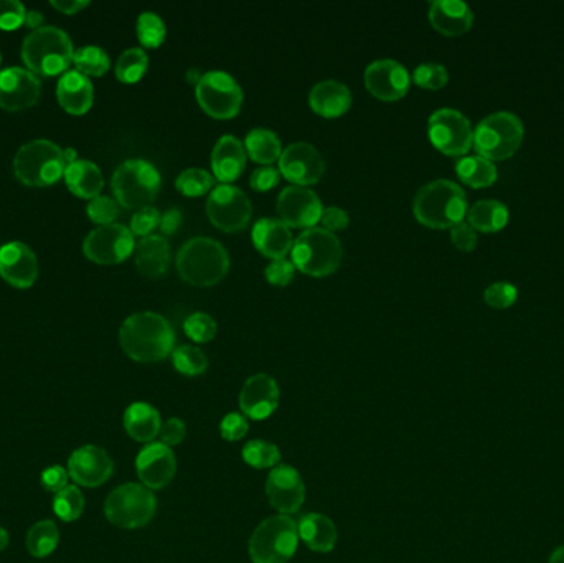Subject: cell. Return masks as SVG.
<instances>
[{"instance_id":"cell-49","label":"cell","mask_w":564,"mask_h":563,"mask_svg":"<svg viewBox=\"0 0 564 563\" xmlns=\"http://www.w3.org/2000/svg\"><path fill=\"white\" fill-rule=\"evenodd\" d=\"M160 223V213L156 207H144V209L137 210L131 220L132 235H139V237H149Z\"/></svg>"},{"instance_id":"cell-13","label":"cell","mask_w":564,"mask_h":563,"mask_svg":"<svg viewBox=\"0 0 564 563\" xmlns=\"http://www.w3.org/2000/svg\"><path fill=\"white\" fill-rule=\"evenodd\" d=\"M208 218L223 232H240L250 223L253 209L248 195L235 185L221 184L207 202Z\"/></svg>"},{"instance_id":"cell-34","label":"cell","mask_w":564,"mask_h":563,"mask_svg":"<svg viewBox=\"0 0 564 563\" xmlns=\"http://www.w3.org/2000/svg\"><path fill=\"white\" fill-rule=\"evenodd\" d=\"M457 177L472 189H485L495 184L497 167L480 156L462 157L456 164Z\"/></svg>"},{"instance_id":"cell-26","label":"cell","mask_w":564,"mask_h":563,"mask_svg":"<svg viewBox=\"0 0 564 563\" xmlns=\"http://www.w3.org/2000/svg\"><path fill=\"white\" fill-rule=\"evenodd\" d=\"M246 167V149L235 136H223L212 152L213 174L223 184H230L243 174Z\"/></svg>"},{"instance_id":"cell-27","label":"cell","mask_w":564,"mask_h":563,"mask_svg":"<svg viewBox=\"0 0 564 563\" xmlns=\"http://www.w3.org/2000/svg\"><path fill=\"white\" fill-rule=\"evenodd\" d=\"M309 103L315 113L324 118H337L352 106V93L348 86L337 80L320 81L312 88Z\"/></svg>"},{"instance_id":"cell-61","label":"cell","mask_w":564,"mask_h":563,"mask_svg":"<svg viewBox=\"0 0 564 563\" xmlns=\"http://www.w3.org/2000/svg\"><path fill=\"white\" fill-rule=\"evenodd\" d=\"M7 545H9V534H7V530L0 527V552L7 549Z\"/></svg>"},{"instance_id":"cell-3","label":"cell","mask_w":564,"mask_h":563,"mask_svg":"<svg viewBox=\"0 0 564 563\" xmlns=\"http://www.w3.org/2000/svg\"><path fill=\"white\" fill-rule=\"evenodd\" d=\"M230 270V255L217 240L195 237L180 248L177 271L180 278L193 286H212Z\"/></svg>"},{"instance_id":"cell-17","label":"cell","mask_w":564,"mask_h":563,"mask_svg":"<svg viewBox=\"0 0 564 563\" xmlns=\"http://www.w3.org/2000/svg\"><path fill=\"white\" fill-rule=\"evenodd\" d=\"M266 496L271 506L282 516L294 514L306 501V486L301 474L289 464H278L266 481Z\"/></svg>"},{"instance_id":"cell-40","label":"cell","mask_w":564,"mask_h":563,"mask_svg":"<svg viewBox=\"0 0 564 563\" xmlns=\"http://www.w3.org/2000/svg\"><path fill=\"white\" fill-rule=\"evenodd\" d=\"M243 459L256 469L276 468L281 461L278 446L264 440H253L243 448Z\"/></svg>"},{"instance_id":"cell-21","label":"cell","mask_w":564,"mask_h":563,"mask_svg":"<svg viewBox=\"0 0 564 563\" xmlns=\"http://www.w3.org/2000/svg\"><path fill=\"white\" fill-rule=\"evenodd\" d=\"M137 476L149 489H162L174 479L177 461L169 446L149 443L136 459Z\"/></svg>"},{"instance_id":"cell-10","label":"cell","mask_w":564,"mask_h":563,"mask_svg":"<svg viewBox=\"0 0 564 563\" xmlns=\"http://www.w3.org/2000/svg\"><path fill=\"white\" fill-rule=\"evenodd\" d=\"M156 496L144 484L127 483L114 489L104 502V516L121 529H139L156 514Z\"/></svg>"},{"instance_id":"cell-59","label":"cell","mask_w":564,"mask_h":563,"mask_svg":"<svg viewBox=\"0 0 564 563\" xmlns=\"http://www.w3.org/2000/svg\"><path fill=\"white\" fill-rule=\"evenodd\" d=\"M42 22L43 17L40 12H35V10H32V12H27V15H25V25H27V27H30V29H40Z\"/></svg>"},{"instance_id":"cell-7","label":"cell","mask_w":564,"mask_h":563,"mask_svg":"<svg viewBox=\"0 0 564 563\" xmlns=\"http://www.w3.org/2000/svg\"><path fill=\"white\" fill-rule=\"evenodd\" d=\"M525 136L517 114L500 111L480 121L474 131V147L487 161H507L520 149Z\"/></svg>"},{"instance_id":"cell-22","label":"cell","mask_w":564,"mask_h":563,"mask_svg":"<svg viewBox=\"0 0 564 563\" xmlns=\"http://www.w3.org/2000/svg\"><path fill=\"white\" fill-rule=\"evenodd\" d=\"M279 405V387L269 375H253L240 393V408L246 417L261 422L271 417Z\"/></svg>"},{"instance_id":"cell-35","label":"cell","mask_w":564,"mask_h":563,"mask_svg":"<svg viewBox=\"0 0 564 563\" xmlns=\"http://www.w3.org/2000/svg\"><path fill=\"white\" fill-rule=\"evenodd\" d=\"M245 149L251 159L259 164H273L282 154L281 141L271 129H253L246 136Z\"/></svg>"},{"instance_id":"cell-39","label":"cell","mask_w":564,"mask_h":563,"mask_svg":"<svg viewBox=\"0 0 564 563\" xmlns=\"http://www.w3.org/2000/svg\"><path fill=\"white\" fill-rule=\"evenodd\" d=\"M76 71L81 75L103 76L111 67L108 53L99 47H83L76 50L73 55Z\"/></svg>"},{"instance_id":"cell-62","label":"cell","mask_w":564,"mask_h":563,"mask_svg":"<svg viewBox=\"0 0 564 563\" xmlns=\"http://www.w3.org/2000/svg\"><path fill=\"white\" fill-rule=\"evenodd\" d=\"M187 78H188V81H195V83H197V85H198V81H200V78H202V75H200V73H198V70H192V71H188Z\"/></svg>"},{"instance_id":"cell-19","label":"cell","mask_w":564,"mask_h":563,"mask_svg":"<svg viewBox=\"0 0 564 563\" xmlns=\"http://www.w3.org/2000/svg\"><path fill=\"white\" fill-rule=\"evenodd\" d=\"M409 83L411 78L405 65L395 60H376L365 70V85L380 100H400L408 93Z\"/></svg>"},{"instance_id":"cell-55","label":"cell","mask_w":564,"mask_h":563,"mask_svg":"<svg viewBox=\"0 0 564 563\" xmlns=\"http://www.w3.org/2000/svg\"><path fill=\"white\" fill-rule=\"evenodd\" d=\"M68 478H70V474L66 473L65 468L50 466L43 471L40 481H42V486L47 489L48 493L57 494L68 486Z\"/></svg>"},{"instance_id":"cell-43","label":"cell","mask_w":564,"mask_h":563,"mask_svg":"<svg viewBox=\"0 0 564 563\" xmlns=\"http://www.w3.org/2000/svg\"><path fill=\"white\" fill-rule=\"evenodd\" d=\"M167 35L164 20L154 12H144L137 19V37L139 42L147 48H157L162 45Z\"/></svg>"},{"instance_id":"cell-23","label":"cell","mask_w":564,"mask_h":563,"mask_svg":"<svg viewBox=\"0 0 564 563\" xmlns=\"http://www.w3.org/2000/svg\"><path fill=\"white\" fill-rule=\"evenodd\" d=\"M0 276L15 288H30L38 278V260L25 243H7L0 248Z\"/></svg>"},{"instance_id":"cell-32","label":"cell","mask_w":564,"mask_h":563,"mask_svg":"<svg viewBox=\"0 0 564 563\" xmlns=\"http://www.w3.org/2000/svg\"><path fill=\"white\" fill-rule=\"evenodd\" d=\"M65 180L68 189L81 199L93 200L94 197H98L104 185L103 174L99 171V167L93 162L80 161V159L66 167Z\"/></svg>"},{"instance_id":"cell-31","label":"cell","mask_w":564,"mask_h":563,"mask_svg":"<svg viewBox=\"0 0 564 563\" xmlns=\"http://www.w3.org/2000/svg\"><path fill=\"white\" fill-rule=\"evenodd\" d=\"M297 532L309 549L314 552H330L337 544V529L329 517L322 514H307L297 524Z\"/></svg>"},{"instance_id":"cell-50","label":"cell","mask_w":564,"mask_h":563,"mask_svg":"<svg viewBox=\"0 0 564 563\" xmlns=\"http://www.w3.org/2000/svg\"><path fill=\"white\" fill-rule=\"evenodd\" d=\"M248 422L246 418L240 413H228L223 420H221L220 431L221 436L226 441H238L248 433Z\"/></svg>"},{"instance_id":"cell-47","label":"cell","mask_w":564,"mask_h":563,"mask_svg":"<svg viewBox=\"0 0 564 563\" xmlns=\"http://www.w3.org/2000/svg\"><path fill=\"white\" fill-rule=\"evenodd\" d=\"M484 299L490 308H512L513 304L517 303L518 289L510 283H494L485 289Z\"/></svg>"},{"instance_id":"cell-57","label":"cell","mask_w":564,"mask_h":563,"mask_svg":"<svg viewBox=\"0 0 564 563\" xmlns=\"http://www.w3.org/2000/svg\"><path fill=\"white\" fill-rule=\"evenodd\" d=\"M182 225V212L179 209H169L160 215L159 228L164 235H172Z\"/></svg>"},{"instance_id":"cell-6","label":"cell","mask_w":564,"mask_h":563,"mask_svg":"<svg viewBox=\"0 0 564 563\" xmlns=\"http://www.w3.org/2000/svg\"><path fill=\"white\" fill-rule=\"evenodd\" d=\"M292 263L306 275H332L344 256L339 238L325 228H309L297 238L291 250Z\"/></svg>"},{"instance_id":"cell-11","label":"cell","mask_w":564,"mask_h":563,"mask_svg":"<svg viewBox=\"0 0 564 563\" xmlns=\"http://www.w3.org/2000/svg\"><path fill=\"white\" fill-rule=\"evenodd\" d=\"M197 100L213 118L230 119L240 113L243 90L225 71H208L198 81Z\"/></svg>"},{"instance_id":"cell-52","label":"cell","mask_w":564,"mask_h":563,"mask_svg":"<svg viewBox=\"0 0 564 563\" xmlns=\"http://www.w3.org/2000/svg\"><path fill=\"white\" fill-rule=\"evenodd\" d=\"M451 240L457 250L470 253L477 247V233L474 228L470 227L469 223H457L456 227L451 228Z\"/></svg>"},{"instance_id":"cell-51","label":"cell","mask_w":564,"mask_h":563,"mask_svg":"<svg viewBox=\"0 0 564 563\" xmlns=\"http://www.w3.org/2000/svg\"><path fill=\"white\" fill-rule=\"evenodd\" d=\"M294 270H296V266H294L292 261L281 258V260H274L273 263L266 268L264 276H266V280L271 284L286 286V284L292 280Z\"/></svg>"},{"instance_id":"cell-20","label":"cell","mask_w":564,"mask_h":563,"mask_svg":"<svg viewBox=\"0 0 564 563\" xmlns=\"http://www.w3.org/2000/svg\"><path fill=\"white\" fill-rule=\"evenodd\" d=\"M42 85L37 76L24 68L0 71V106L7 111H20L37 103Z\"/></svg>"},{"instance_id":"cell-38","label":"cell","mask_w":564,"mask_h":563,"mask_svg":"<svg viewBox=\"0 0 564 563\" xmlns=\"http://www.w3.org/2000/svg\"><path fill=\"white\" fill-rule=\"evenodd\" d=\"M53 511L62 521L73 522L80 519L85 511V497L76 486H66L53 499Z\"/></svg>"},{"instance_id":"cell-45","label":"cell","mask_w":564,"mask_h":563,"mask_svg":"<svg viewBox=\"0 0 564 563\" xmlns=\"http://www.w3.org/2000/svg\"><path fill=\"white\" fill-rule=\"evenodd\" d=\"M416 85L426 90H441L449 81V73L441 63H423L413 73Z\"/></svg>"},{"instance_id":"cell-53","label":"cell","mask_w":564,"mask_h":563,"mask_svg":"<svg viewBox=\"0 0 564 563\" xmlns=\"http://www.w3.org/2000/svg\"><path fill=\"white\" fill-rule=\"evenodd\" d=\"M159 435L162 445L174 448V446H179L184 441L185 435H187V428H185V423L180 418H170L160 428Z\"/></svg>"},{"instance_id":"cell-2","label":"cell","mask_w":564,"mask_h":563,"mask_svg":"<svg viewBox=\"0 0 564 563\" xmlns=\"http://www.w3.org/2000/svg\"><path fill=\"white\" fill-rule=\"evenodd\" d=\"M413 212L424 227H456L467 215L466 192L451 180H434L418 190Z\"/></svg>"},{"instance_id":"cell-24","label":"cell","mask_w":564,"mask_h":563,"mask_svg":"<svg viewBox=\"0 0 564 563\" xmlns=\"http://www.w3.org/2000/svg\"><path fill=\"white\" fill-rule=\"evenodd\" d=\"M429 22L447 37H459L472 29L474 14L461 0H436L429 7Z\"/></svg>"},{"instance_id":"cell-33","label":"cell","mask_w":564,"mask_h":563,"mask_svg":"<svg viewBox=\"0 0 564 563\" xmlns=\"http://www.w3.org/2000/svg\"><path fill=\"white\" fill-rule=\"evenodd\" d=\"M467 220L479 232H500L507 227L508 209L499 200H480L467 210Z\"/></svg>"},{"instance_id":"cell-37","label":"cell","mask_w":564,"mask_h":563,"mask_svg":"<svg viewBox=\"0 0 564 563\" xmlns=\"http://www.w3.org/2000/svg\"><path fill=\"white\" fill-rule=\"evenodd\" d=\"M149 58L142 48H129L116 63V76L123 83H137L147 71Z\"/></svg>"},{"instance_id":"cell-29","label":"cell","mask_w":564,"mask_h":563,"mask_svg":"<svg viewBox=\"0 0 564 563\" xmlns=\"http://www.w3.org/2000/svg\"><path fill=\"white\" fill-rule=\"evenodd\" d=\"M58 101L71 114H85L93 106V85L80 71H68L58 81Z\"/></svg>"},{"instance_id":"cell-44","label":"cell","mask_w":564,"mask_h":563,"mask_svg":"<svg viewBox=\"0 0 564 563\" xmlns=\"http://www.w3.org/2000/svg\"><path fill=\"white\" fill-rule=\"evenodd\" d=\"M184 331L192 341L208 342L217 336L218 326L210 314L193 313L185 319Z\"/></svg>"},{"instance_id":"cell-28","label":"cell","mask_w":564,"mask_h":563,"mask_svg":"<svg viewBox=\"0 0 564 563\" xmlns=\"http://www.w3.org/2000/svg\"><path fill=\"white\" fill-rule=\"evenodd\" d=\"M136 268L147 278H160L169 270L170 245L167 238L149 235L141 238L136 247Z\"/></svg>"},{"instance_id":"cell-30","label":"cell","mask_w":564,"mask_h":563,"mask_svg":"<svg viewBox=\"0 0 564 563\" xmlns=\"http://www.w3.org/2000/svg\"><path fill=\"white\" fill-rule=\"evenodd\" d=\"M124 428L132 440L151 443L162 428L159 412L149 403L136 402L124 413Z\"/></svg>"},{"instance_id":"cell-36","label":"cell","mask_w":564,"mask_h":563,"mask_svg":"<svg viewBox=\"0 0 564 563\" xmlns=\"http://www.w3.org/2000/svg\"><path fill=\"white\" fill-rule=\"evenodd\" d=\"M58 542H60V532H58L57 524L48 519L37 522L27 534V550L37 559L53 554Z\"/></svg>"},{"instance_id":"cell-25","label":"cell","mask_w":564,"mask_h":563,"mask_svg":"<svg viewBox=\"0 0 564 563\" xmlns=\"http://www.w3.org/2000/svg\"><path fill=\"white\" fill-rule=\"evenodd\" d=\"M251 237L254 247L273 260L284 258L294 245L291 228L281 218H261L254 225Z\"/></svg>"},{"instance_id":"cell-42","label":"cell","mask_w":564,"mask_h":563,"mask_svg":"<svg viewBox=\"0 0 564 563\" xmlns=\"http://www.w3.org/2000/svg\"><path fill=\"white\" fill-rule=\"evenodd\" d=\"M175 185L187 197H200V195L207 194L208 190L213 189L215 177L210 172L192 167V169H185L177 177Z\"/></svg>"},{"instance_id":"cell-54","label":"cell","mask_w":564,"mask_h":563,"mask_svg":"<svg viewBox=\"0 0 564 563\" xmlns=\"http://www.w3.org/2000/svg\"><path fill=\"white\" fill-rule=\"evenodd\" d=\"M279 179H281V172H279V169H276V167H259V169H256V171L251 174L250 184L254 190L266 192V190L276 187Z\"/></svg>"},{"instance_id":"cell-46","label":"cell","mask_w":564,"mask_h":563,"mask_svg":"<svg viewBox=\"0 0 564 563\" xmlns=\"http://www.w3.org/2000/svg\"><path fill=\"white\" fill-rule=\"evenodd\" d=\"M86 213H88L91 222L98 223L99 227H101V225H111V223H114V220L118 218L119 205L118 202L111 199V197L98 195V197H94L90 204H88Z\"/></svg>"},{"instance_id":"cell-9","label":"cell","mask_w":564,"mask_h":563,"mask_svg":"<svg viewBox=\"0 0 564 563\" xmlns=\"http://www.w3.org/2000/svg\"><path fill=\"white\" fill-rule=\"evenodd\" d=\"M159 190V171L144 159H129L114 172L113 192L118 204L126 209L149 207Z\"/></svg>"},{"instance_id":"cell-16","label":"cell","mask_w":564,"mask_h":563,"mask_svg":"<svg viewBox=\"0 0 564 563\" xmlns=\"http://www.w3.org/2000/svg\"><path fill=\"white\" fill-rule=\"evenodd\" d=\"M322 202L315 192L301 185H289L278 199V213L282 222L292 228H314L322 217Z\"/></svg>"},{"instance_id":"cell-63","label":"cell","mask_w":564,"mask_h":563,"mask_svg":"<svg viewBox=\"0 0 564 563\" xmlns=\"http://www.w3.org/2000/svg\"><path fill=\"white\" fill-rule=\"evenodd\" d=\"M0 62H2V57H0Z\"/></svg>"},{"instance_id":"cell-18","label":"cell","mask_w":564,"mask_h":563,"mask_svg":"<svg viewBox=\"0 0 564 563\" xmlns=\"http://www.w3.org/2000/svg\"><path fill=\"white\" fill-rule=\"evenodd\" d=\"M114 463L108 451L98 446H81L68 461L70 478L85 488H98L113 476Z\"/></svg>"},{"instance_id":"cell-15","label":"cell","mask_w":564,"mask_h":563,"mask_svg":"<svg viewBox=\"0 0 564 563\" xmlns=\"http://www.w3.org/2000/svg\"><path fill=\"white\" fill-rule=\"evenodd\" d=\"M324 171V157L309 142L289 144L279 157V172L289 182L301 187L319 182Z\"/></svg>"},{"instance_id":"cell-5","label":"cell","mask_w":564,"mask_h":563,"mask_svg":"<svg viewBox=\"0 0 564 563\" xmlns=\"http://www.w3.org/2000/svg\"><path fill=\"white\" fill-rule=\"evenodd\" d=\"M65 152L47 139H37L20 147L14 159V172L22 184L48 187L65 176Z\"/></svg>"},{"instance_id":"cell-56","label":"cell","mask_w":564,"mask_h":563,"mask_svg":"<svg viewBox=\"0 0 564 563\" xmlns=\"http://www.w3.org/2000/svg\"><path fill=\"white\" fill-rule=\"evenodd\" d=\"M320 222L324 225L325 230L339 232V230H344V228L348 227L350 218H348L347 212L344 209H340V207H327L322 212Z\"/></svg>"},{"instance_id":"cell-4","label":"cell","mask_w":564,"mask_h":563,"mask_svg":"<svg viewBox=\"0 0 564 563\" xmlns=\"http://www.w3.org/2000/svg\"><path fill=\"white\" fill-rule=\"evenodd\" d=\"M73 43L70 37L57 27H40L25 38L22 60L25 65L42 76L65 73L73 62Z\"/></svg>"},{"instance_id":"cell-1","label":"cell","mask_w":564,"mask_h":563,"mask_svg":"<svg viewBox=\"0 0 564 563\" xmlns=\"http://www.w3.org/2000/svg\"><path fill=\"white\" fill-rule=\"evenodd\" d=\"M119 342L132 360L152 364L164 360L174 352L175 332L164 316L137 313L123 322Z\"/></svg>"},{"instance_id":"cell-14","label":"cell","mask_w":564,"mask_h":563,"mask_svg":"<svg viewBox=\"0 0 564 563\" xmlns=\"http://www.w3.org/2000/svg\"><path fill=\"white\" fill-rule=\"evenodd\" d=\"M134 250H136L134 235L129 228L119 223L94 228L83 243L86 258L98 265L123 263Z\"/></svg>"},{"instance_id":"cell-60","label":"cell","mask_w":564,"mask_h":563,"mask_svg":"<svg viewBox=\"0 0 564 563\" xmlns=\"http://www.w3.org/2000/svg\"><path fill=\"white\" fill-rule=\"evenodd\" d=\"M550 563H564V545L551 554Z\"/></svg>"},{"instance_id":"cell-12","label":"cell","mask_w":564,"mask_h":563,"mask_svg":"<svg viewBox=\"0 0 564 563\" xmlns=\"http://www.w3.org/2000/svg\"><path fill=\"white\" fill-rule=\"evenodd\" d=\"M429 139L446 156H466L474 146V131L469 119L456 109H438L429 118Z\"/></svg>"},{"instance_id":"cell-41","label":"cell","mask_w":564,"mask_h":563,"mask_svg":"<svg viewBox=\"0 0 564 563\" xmlns=\"http://www.w3.org/2000/svg\"><path fill=\"white\" fill-rule=\"evenodd\" d=\"M172 362L180 374L195 377L208 369L207 355L193 346H180L172 352Z\"/></svg>"},{"instance_id":"cell-48","label":"cell","mask_w":564,"mask_h":563,"mask_svg":"<svg viewBox=\"0 0 564 563\" xmlns=\"http://www.w3.org/2000/svg\"><path fill=\"white\" fill-rule=\"evenodd\" d=\"M25 15L27 10L19 0H0V30L19 29L25 24Z\"/></svg>"},{"instance_id":"cell-58","label":"cell","mask_w":564,"mask_h":563,"mask_svg":"<svg viewBox=\"0 0 564 563\" xmlns=\"http://www.w3.org/2000/svg\"><path fill=\"white\" fill-rule=\"evenodd\" d=\"M88 5H90V2H85V0H53L52 2L53 9H57L58 12L66 15L78 14Z\"/></svg>"},{"instance_id":"cell-8","label":"cell","mask_w":564,"mask_h":563,"mask_svg":"<svg viewBox=\"0 0 564 563\" xmlns=\"http://www.w3.org/2000/svg\"><path fill=\"white\" fill-rule=\"evenodd\" d=\"M299 544L297 524L291 517L274 516L261 522L250 540L253 563H287Z\"/></svg>"}]
</instances>
